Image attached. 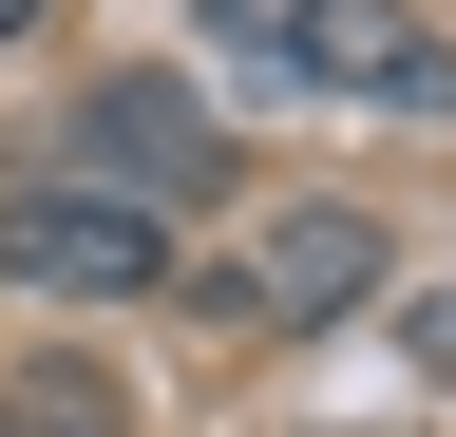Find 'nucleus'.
Here are the masks:
<instances>
[{
    "label": "nucleus",
    "instance_id": "f257e3e1",
    "mask_svg": "<svg viewBox=\"0 0 456 437\" xmlns=\"http://www.w3.org/2000/svg\"><path fill=\"white\" fill-rule=\"evenodd\" d=\"M209 38H248V58H285V77H323V95H362V115H456V58L399 0H191Z\"/></svg>",
    "mask_w": 456,
    "mask_h": 437
},
{
    "label": "nucleus",
    "instance_id": "20e7f679",
    "mask_svg": "<svg viewBox=\"0 0 456 437\" xmlns=\"http://www.w3.org/2000/svg\"><path fill=\"white\" fill-rule=\"evenodd\" d=\"M362 286H380V229H362L342 190H285L266 229H248V266H228V304H248V323H342Z\"/></svg>",
    "mask_w": 456,
    "mask_h": 437
},
{
    "label": "nucleus",
    "instance_id": "f03ea898",
    "mask_svg": "<svg viewBox=\"0 0 456 437\" xmlns=\"http://www.w3.org/2000/svg\"><path fill=\"white\" fill-rule=\"evenodd\" d=\"M0 286L134 304V286H171V209H134V190H0Z\"/></svg>",
    "mask_w": 456,
    "mask_h": 437
},
{
    "label": "nucleus",
    "instance_id": "7ed1b4c3",
    "mask_svg": "<svg viewBox=\"0 0 456 437\" xmlns=\"http://www.w3.org/2000/svg\"><path fill=\"white\" fill-rule=\"evenodd\" d=\"M77 190H134V209L228 190V115H209L191 77H95L77 95Z\"/></svg>",
    "mask_w": 456,
    "mask_h": 437
},
{
    "label": "nucleus",
    "instance_id": "423d86ee",
    "mask_svg": "<svg viewBox=\"0 0 456 437\" xmlns=\"http://www.w3.org/2000/svg\"><path fill=\"white\" fill-rule=\"evenodd\" d=\"M20 20H38V0H0V38H20Z\"/></svg>",
    "mask_w": 456,
    "mask_h": 437
},
{
    "label": "nucleus",
    "instance_id": "39448f33",
    "mask_svg": "<svg viewBox=\"0 0 456 437\" xmlns=\"http://www.w3.org/2000/svg\"><path fill=\"white\" fill-rule=\"evenodd\" d=\"M20 437H114V380H95V361H38V380H20Z\"/></svg>",
    "mask_w": 456,
    "mask_h": 437
}]
</instances>
